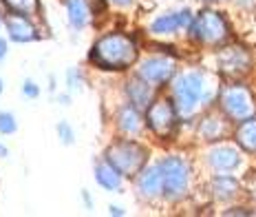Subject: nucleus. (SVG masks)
<instances>
[{
	"instance_id": "obj_1",
	"label": "nucleus",
	"mask_w": 256,
	"mask_h": 217,
	"mask_svg": "<svg viewBox=\"0 0 256 217\" xmlns=\"http://www.w3.org/2000/svg\"><path fill=\"white\" fill-rule=\"evenodd\" d=\"M90 60L98 67L108 71H122L128 69L137 60V47L128 36L110 34L100 38L90 49Z\"/></svg>"
},
{
	"instance_id": "obj_2",
	"label": "nucleus",
	"mask_w": 256,
	"mask_h": 217,
	"mask_svg": "<svg viewBox=\"0 0 256 217\" xmlns=\"http://www.w3.org/2000/svg\"><path fill=\"white\" fill-rule=\"evenodd\" d=\"M146 160H148L146 149L132 140L115 142V144H110L108 151H106V162H110L122 175H128V177L137 175L144 168Z\"/></svg>"
},
{
	"instance_id": "obj_3",
	"label": "nucleus",
	"mask_w": 256,
	"mask_h": 217,
	"mask_svg": "<svg viewBox=\"0 0 256 217\" xmlns=\"http://www.w3.org/2000/svg\"><path fill=\"white\" fill-rule=\"evenodd\" d=\"M192 38L204 42V45H218L228 38V23L221 14L216 12H201L192 20Z\"/></svg>"
},
{
	"instance_id": "obj_4",
	"label": "nucleus",
	"mask_w": 256,
	"mask_h": 217,
	"mask_svg": "<svg viewBox=\"0 0 256 217\" xmlns=\"http://www.w3.org/2000/svg\"><path fill=\"white\" fill-rule=\"evenodd\" d=\"M162 190L168 199H179L188 193V166L181 157H166L162 164Z\"/></svg>"
},
{
	"instance_id": "obj_5",
	"label": "nucleus",
	"mask_w": 256,
	"mask_h": 217,
	"mask_svg": "<svg viewBox=\"0 0 256 217\" xmlns=\"http://www.w3.org/2000/svg\"><path fill=\"white\" fill-rule=\"evenodd\" d=\"M204 98V78L199 73H186L174 82V109L181 115H190Z\"/></svg>"
},
{
	"instance_id": "obj_6",
	"label": "nucleus",
	"mask_w": 256,
	"mask_h": 217,
	"mask_svg": "<svg viewBox=\"0 0 256 217\" xmlns=\"http://www.w3.org/2000/svg\"><path fill=\"white\" fill-rule=\"evenodd\" d=\"M221 104H223V111L228 113V118L236 120V122L252 118L254 109H256L252 95L245 91L243 87H230L226 93H223Z\"/></svg>"
},
{
	"instance_id": "obj_7",
	"label": "nucleus",
	"mask_w": 256,
	"mask_h": 217,
	"mask_svg": "<svg viewBox=\"0 0 256 217\" xmlns=\"http://www.w3.org/2000/svg\"><path fill=\"white\" fill-rule=\"evenodd\" d=\"M146 122L157 135H168L177 124V109L170 100H157L148 107Z\"/></svg>"
},
{
	"instance_id": "obj_8",
	"label": "nucleus",
	"mask_w": 256,
	"mask_h": 217,
	"mask_svg": "<svg viewBox=\"0 0 256 217\" xmlns=\"http://www.w3.org/2000/svg\"><path fill=\"white\" fill-rule=\"evenodd\" d=\"M174 73V62L168 58H148L140 67V78L148 84H164L172 78Z\"/></svg>"
},
{
	"instance_id": "obj_9",
	"label": "nucleus",
	"mask_w": 256,
	"mask_h": 217,
	"mask_svg": "<svg viewBox=\"0 0 256 217\" xmlns=\"http://www.w3.org/2000/svg\"><path fill=\"white\" fill-rule=\"evenodd\" d=\"M218 65H221V71L228 73V76H241V73H245L250 69L252 60H250L245 49L232 47V49H226L218 56Z\"/></svg>"
},
{
	"instance_id": "obj_10",
	"label": "nucleus",
	"mask_w": 256,
	"mask_h": 217,
	"mask_svg": "<svg viewBox=\"0 0 256 217\" xmlns=\"http://www.w3.org/2000/svg\"><path fill=\"white\" fill-rule=\"evenodd\" d=\"M7 31L9 36L16 40V42H29V40H38L40 34L38 29L31 25V20L26 16H20V14H12L7 16Z\"/></svg>"
},
{
	"instance_id": "obj_11",
	"label": "nucleus",
	"mask_w": 256,
	"mask_h": 217,
	"mask_svg": "<svg viewBox=\"0 0 256 217\" xmlns=\"http://www.w3.org/2000/svg\"><path fill=\"white\" fill-rule=\"evenodd\" d=\"M208 162L216 171H234L241 164V155L234 146H216L208 153Z\"/></svg>"
},
{
	"instance_id": "obj_12",
	"label": "nucleus",
	"mask_w": 256,
	"mask_h": 217,
	"mask_svg": "<svg viewBox=\"0 0 256 217\" xmlns=\"http://www.w3.org/2000/svg\"><path fill=\"white\" fill-rule=\"evenodd\" d=\"M192 20L190 12H177V14H166L162 18H157L154 23L150 25V29L154 34H172V31H179L181 27H188Z\"/></svg>"
},
{
	"instance_id": "obj_13",
	"label": "nucleus",
	"mask_w": 256,
	"mask_h": 217,
	"mask_svg": "<svg viewBox=\"0 0 256 217\" xmlns=\"http://www.w3.org/2000/svg\"><path fill=\"white\" fill-rule=\"evenodd\" d=\"M137 190L144 197H154L162 193V166H152L146 171H140L137 177Z\"/></svg>"
},
{
	"instance_id": "obj_14",
	"label": "nucleus",
	"mask_w": 256,
	"mask_h": 217,
	"mask_svg": "<svg viewBox=\"0 0 256 217\" xmlns=\"http://www.w3.org/2000/svg\"><path fill=\"white\" fill-rule=\"evenodd\" d=\"M126 93H128V100L135 109H148L150 107V100H152V89L148 87L146 80H132L126 84Z\"/></svg>"
},
{
	"instance_id": "obj_15",
	"label": "nucleus",
	"mask_w": 256,
	"mask_h": 217,
	"mask_svg": "<svg viewBox=\"0 0 256 217\" xmlns=\"http://www.w3.org/2000/svg\"><path fill=\"white\" fill-rule=\"evenodd\" d=\"M236 144L248 153H256V118L241 120L236 129Z\"/></svg>"
},
{
	"instance_id": "obj_16",
	"label": "nucleus",
	"mask_w": 256,
	"mask_h": 217,
	"mask_svg": "<svg viewBox=\"0 0 256 217\" xmlns=\"http://www.w3.org/2000/svg\"><path fill=\"white\" fill-rule=\"evenodd\" d=\"M95 179H98L100 186H104L106 190H117L122 184V173L117 171L110 162H102L95 166Z\"/></svg>"
},
{
	"instance_id": "obj_17",
	"label": "nucleus",
	"mask_w": 256,
	"mask_h": 217,
	"mask_svg": "<svg viewBox=\"0 0 256 217\" xmlns=\"http://www.w3.org/2000/svg\"><path fill=\"white\" fill-rule=\"evenodd\" d=\"M117 126H120L122 133H128V135L140 133L142 118H140V113H137V109L135 107H124L122 109L120 115H117Z\"/></svg>"
},
{
	"instance_id": "obj_18",
	"label": "nucleus",
	"mask_w": 256,
	"mask_h": 217,
	"mask_svg": "<svg viewBox=\"0 0 256 217\" xmlns=\"http://www.w3.org/2000/svg\"><path fill=\"white\" fill-rule=\"evenodd\" d=\"M66 3L68 20L73 27H84L88 23V5L86 0H64Z\"/></svg>"
},
{
	"instance_id": "obj_19",
	"label": "nucleus",
	"mask_w": 256,
	"mask_h": 217,
	"mask_svg": "<svg viewBox=\"0 0 256 217\" xmlns=\"http://www.w3.org/2000/svg\"><path fill=\"white\" fill-rule=\"evenodd\" d=\"M14 14H20V16H36L40 12V3L38 0H2Z\"/></svg>"
},
{
	"instance_id": "obj_20",
	"label": "nucleus",
	"mask_w": 256,
	"mask_h": 217,
	"mask_svg": "<svg viewBox=\"0 0 256 217\" xmlns=\"http://www.w3.org/2000/svg\"><path fill=\"white\" fill-rule=\"evenodd\" d=\"M212 188H214V195L221 199H228L230 195L236 193V182H234L232 177H216L214 182H212Z\"/></svg>"
},
{
	"instance_id": "obj_21",
	"label": "nucleus",
	"mask_w": 256,
	"mask_h": 217,
	"mask_svg": "<svg viewBox=\"0 0 256 217\" xmlns=\"http://www.w3.org/2000/svg\"><path fill=\"white\" fill-rule=\"evenodd\" d=\"M18 129V124H16V118L12 113H0V133L9 135L14 133V131Z\"/></svg>"
},
{
	"instance_id": "obj_22",
	"label": "nucleus",
	"mask_w": 256,
	"mask_h": 217,
	"mask_svg": "<svg viewBox=\"0 0 256 217\" xmlns=\"http://www.w3.org/2000/svg\"><path fill=\"white\" fill-rule=\"evenodd\" d=\"M58 133L62 135V142H64V144H68V142L73 140V133H71V129H68L66 122H60V124H58Z\"/></svg>"
},
{
	"instance_id": "obj_23",
	"label": "nucleus",
	"mask_w": 256,
	"mask_h": 217,
	"mask_svg": "<svg viewBox=\"0 0 256 217\" xmlns=\"http://www.w3.org/2000/svg\"><path fill=\"white\" fill-rule=\"evenodd\" d=\"M22 91H24L26 95H29V98H36V95H38V93H40V89H38V87H36V84H34V82H24Z\"/></svg>"
},
{
	"instance_id": "obj_24",
	"label": "nucleus",
	"mask_w": 256,
	"mask_h": 217,
	"mask_svg": "<svg viewBox=\"0 0 256 217\" xmlns=\"http://www.w3.org/2000/svg\"><path fill=\"white\" fill-rule=\"evenodd\" d=\"M7 54V45H4V40H0V58H4Z\"/></svg>"
},
{
	"instance_id": "obj_25",
	"label": "nucleus",
	"mask_w": 256,
	"mask_h": 217,
	"mask_svg": "<svg viewBox=\"0 0 256 217\" xmlns=\"http://www.w3.org/2000/svg\"><path fill=\"white\" fill-rule=\"evenodd\" d=\"M110 3L120 5V7H124V5H130V0H110Z\"/></svg>"
},
{
	"instance_id": "obj_26",
	"label": "nucleus",
	"mask_w": 256,
	"mask_h": 217,
	"mask_svg": "<svg viewBox=\"0 0 256 217\" xmlns=\"http://www.w3.org/2000/svg\"><path fill=\"white\" fill-rule=\"evenodd\" d=\"M110 213H113V215H122V208H117V206H110Z\"/></svg>"
},
{
	"instance_id": "obj_27",
	"label": "nucleus",
	"mask_w": 256,
	"mask_h": 217,
	"mask_svg": "<svg viewBox=\"0 0 256 217\" xmlns=\"http://www.w3.org/2000/svg\"><path fill=\"white\" fill-rule=\"evenodd\" d=\"M0 91H2V80H0Z\"/></svg>"
},
{
	"instance_id": "obj_28",
	"label": "nucleus",
	"mask_w": 256,
	"mask_h": 217,
	"mask_svg": "<svg viewBox=\"0 0 256 217\" xmlns=\"http://www.w3.org/2000/svg\"><path fill=\"white\" fill-rule=\"evenodd\" d=\"M204 3H214V0H204Z\"/></svg>"
}]
</instances>
